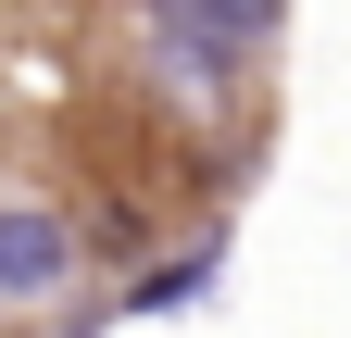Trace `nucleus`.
<instances>
[{
	"label": "nucleus",
	"mask_w": 351,
	"mask_h": 338,
	"mask_svg": "<svg viewBox=\"0 0 351 338\" xmlns=\"http://www.w3.org/2000/svg\"><path fill=\"white\" fill-rule=\"evenodd\" d=\"M75 263V226L63 213H0V301H51Z\"/></svg>",
	"instance_id": "f257e3e1"
},
{
	"label": "nucleus",
	"mask_w": 351,
	"mask_h": 338,
	"mask_svg": "<svg viewBox=\"0 0 351 338\" xmlns=\"http://www.w3.org/2000/svg\"><path fill=\"white\" fill-rule=\"evenodd\" d=\"M201 288H213V250H189V263L138 276V288H125V313H176V301H201Z\"/></svg>",
	"instance_id": "f03ea898"
},
{
	"label": "nucleus",
	"mask_w": 351,
	"mask_h": 338,
	"mask_svg": "<svg viewBox=\"0 0 351 338\" xmlns=\"http://www.w3.org/2000/svg\"><path fill=\"white\" fill-rule=\"evenodd\" d=\"M263 25H276V0H213V38H226V51H239V63L263 51Z\"/></svg>",
	"instance_id": "7ed1b4c3"
}]
</instances>
